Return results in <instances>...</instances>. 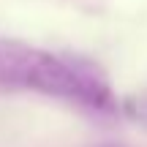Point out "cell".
I'll return each instance as SVG.
<instances>
[{
  "instance_id": "cell-1",
  "label": "cell",
  "mask_w": 147,
  "mask_h": 147,
  "mask_svg": "<svg viewBox=\"0 0 147 147\" xmlns=\"http://www.w3.org/2000/svg\"><path fill=\"white\" fill-rule=\"evenodd\" d=\"M0 82L38 90L47 95L74 98L95 109L112 106V93L101 79L74 68L71 63L44 49H33L16 41H0Z\"/></svg>"
}]
</instances>
